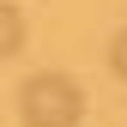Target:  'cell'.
<instances>
[{
  "instance_id": "cell-1",
  "label": "cell",
  "mask_w": 127,
  "mask_h": 127,
  "mask_svg": "<svg viewBox=\"0 0 127 127\" xmlns=\"http://www.w3.org/2000/svg\"><path fill=\"white\" fill-rule=\"evenodd\" d=\"M18 121L24 127H79L85 121V91L67 73H30L18 91Z\"/></svg>"
},
{
  "instance_id": "cell-2",
  "label": "cell",
  "mask_w": 127,
  "mask_h": 127,
  "mask_svg": "<svg viewBox=\"0 0 127 127\" xmlns=\"http://www.w3.org/2000/svg\"><path fill=\"white\" fill-rule=\"evenodd\" d=\"M0 49L6 55L24 49V12H18V0H6V12H0Z\"/></svg>"
},
{
  "instance_id": "cell-3",
  "label": "cell",
  "mask_w": 127,
  "mask_h": 127,
  "mask_svg": "<svg viewBox=\"0 0 127 127\" xmlns=\"http://www.w3.org/2000/svg\"><path fill=\"white\" fill-rule=\"evenodd\" d=\"M109 67L115 79H127V30H115V42H109Z\"/></svg>"
}]
</instances>
